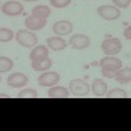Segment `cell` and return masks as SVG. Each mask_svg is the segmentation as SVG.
Returning a JSON list of instances; mask_svg holds the SVG:
<instances>
[{
    "mask_svg": "<svg viewBox=\"0 0 131 131\" xmlns=\"http://www.w3.org/2000/svg\"><path fill=\"white\" fill-rule=\"evenodd\" d=\"M98 66L101 67V73L107 79H113L115 72L122 68V60L115 58L114 55H107L104 57L100 62H98Z\"/></svg>",
    "mask_w": 131,
    "mask_h": 131,
    "instance_id": "1",
    "label": "cell"
},
{
    "mask_svg": "<svg viewBox=\"0 0 131 131\" xmlns=\"http://www.w3.org/2000/svg\"><path fill=\"white\" fill-rule=\"evenodd\" d=\"M16 41L18 45H21L23 47H33L37 45L38 38L33 31L30 30H18L16 33Z\"/></svg>",
    "mask_w": 131,
    "mask_h": 131,
    "instance_id": "2",
    "label": "cell"
},
{
    "mask_svg": "<svg viewBox=\"0 0 131 131\" xmlns=\"http://www.w3.org/2000/svg\"><path fill=\"white\" fill-rule=\"evenodd\" d=\"M101 50L106 54V55H117L118 52H121L122 50V43L118 38H113V37H107L106 39H104V42L101 43Z\"/></svg>",
    "mask_w": 131,
    "mask_h": 131,
    "instance_id": "3",
    "label": "cell"
},
{
    "mask_svg": "<svg viewBox=\"0 0 131 131\" xmlns=\"http://www.w3.org/2000/svg\"><path fill=\"white\" fill-rule=\"evenodd\" d=\"M89 84L81 79H73L70 81V93L78 97H85L89 93Z\"/></svg>",
    "mask_w": 131,
    "mask_h": 131,
    "instance_id": "4",
    "label": "cell"
},
{
    "mask_svg": "<svg viewBox=\"0 0 131 131\" xmlns=\"http://www.w3.org/2000/svg\"><path fill=\"white\" fill-rule=\"evenodd\" d=\"M97 13L106 21H114L121 16V10L115 5H100L97 8Z\"/></svg>",
    "mask_w": 131,
    "mask_h": 131,
    "instance_id": "5",
    "label": "cell"
},
{
    "mask_svg": "<svg viewBox=\"0 0 131 131\" xmlns=\"http://www.w3.org/2000/svg\"><path fill=\"white\" fill-rule=\"evenodd\" d=\"M60 80V75L55 71H49V72H45L38 76V84L42 85V86H52L58 84Z\"/></svg>",
    "mask_w": 131,
    "mask_h": 131,
    "instance_id": "6",
    "label": "cell"
},
{
    "mask_svg": "<svg viewBox=\"0 0 131 131\" xmlns=\"http://www.w3.org/2000/svg\"><path fill=\"white\" fill-rule=\"evenodd\" d=\"M2 12L7 16H18L24 12V5L20 2H5L2 5Z\"/></svg>",
    "mask_w": 131,
    "mask_h": 131,
    "instance_id": "7",
    "label": "cell"
},
{
    "mask_svg": "<svg viewBox=\"0 0 131 131\" xmlns=\"http://www.w3.org/2000/svg\"><path fill=\"white\" fill-rule=\"evenodd\" d=\"M68 43L71 45L72 49L75 50H83V49H86L89 45H91V39L88 36H85V34H73Z\"/></svg>",
    "mask_w": 131,
    "mask_h": 131,
    "instance_id": "8",
    "label": "cell"
},
{
    "mask_svg": "<svg viewBox=\"0 0 131 131\" xmlns=\"http://www.w3.org/2000/svg\"><path fill=\"white\" fill-rule=\"evenodd\" d=\"M29 81V78L23 73V72H15V73H10L7 79V83L9 86L12 88H21V86L26 85Z\"/></svg>",
    "mask_w": 131,
    "mask_h": 131,
    "instance_id": "9",
    "label": "cell"
},
{
    "mask_svg": "<svg viewBox=\"0 0 131 131\" xmlns=\"http://www.w3.org/2000/svg\"><path fill=\"white\" fill-rule=\"evenodd\" d=\"M52 30L57 36H67L73 30V25L71 21L67 20H62V21H57L55 24L52 25Z\"/></svg>",
    "mask_w": 131,
    "mask_h": 131,
    "instance_id": "10",
    "label": "cell"
},
{
    "mask_svg": "<svg viewBox=\"0 0 131 131\" xmlns=\"http://www.w3.org/2000/svg\"><path fill=\"white\" fill-rule=\"evenodd\" d=\"M45 25H46V20L45 18H39V17H36L33 15H30V16H28L25 18V26L30 31L39 30L42 28H45Z\"/></svg>",
    "mask_w": 131,
    "mask_h": 131,
    "instance_id": "11",
    "label": "cell"
},
{
    "mask_svg": "<svg viewBox=\"0 0 131 131\" xmlns=\"http://www.w3.org/2000/svg\"><path fill=\"white\" fill-rule=\"evenodd\" d=\"M46 43H47V47L50 50H52V51H62L68 45V42L64 41L59 36H57V37H49L46 39Z\"/></svg>",
    "mask_w": 131,
    "mask_h": 131,
    "instance_id": "12",
    "label": "cell"
},
{
    "mask_svg": "<svg viewBox=\"0 0 131 131\" xmlns=\"http://www.w3.org/2000/svg\"><path fill=\"white\" fill-rule=\"evenodd\" d=\"M107 92V84L102 79H94L92 83V93L94 97H104Z\"/></svg>",
    "mask_w": 131,
    "mask_h": 131,
    "instance_id": "13",
    "label": "cell"
},
{
    "mask_svg": "<svg viewBox=\"0 0 131 131\" xmlns=\"http://www.w3.org/2000/svg\"><path fill=\"white\" fill-rule=\"evenodd\" d=\"M49 57V47L47 46H43V45H39V46H36L34 49L31 50L30 52V60H41V59H45Z\"/></svg>",
    "mask_w": 131,
    "mask_h": 131,
    "instance_id": "14",
    "label": "cell"
},
{
    "mask_svg": "<svg viewBox=\"0 0 131 131\" xmlns=\"http://www.w3.org/2000/svg\"><path fill=\"white\" fill-rule=\"evenodd\" d=\"M47 96L50 98H67L70 96V91L64 86L59 85H52L47 92Z\"/></svg>",
    "mask_w": 131,
    "mask_h": 131,
    "instance_id": "15",
    "label": "cell"
},
{
    "mask_svg": "<svg viewBox=\"0 0 131 131\" xmlns=\"http://www.w3.org/2000/svg\"><path fill=\"white\" fill-rule=\"evenodd\" d=\"M113 79H115L117 81H119L121 84H130V81H131V70H130V67L119 68L115 72Z\"/></svg>",
    "mask_w": 131,
    "mask_h": 131,
    "instance_id": "16",
    "label": "cell"
},
{
    "mask_svg": "<svg viewBox=\"0 0 131 131\" xmlns=\"http://www.w3.org/2000/svg\"><path fill=\"white\" fill-rule=\"evenodd\" d=\"M52 66V60L47 57L45 59H41V60H31V67L34 71L38 72H43V71H47L50 67Z\"/></svg>",
    "mask_w": 131,
    "mask_h": 131,
    "instance_id": "17",
    "label": "cell"
},
{
    "mask_svg": "<svg viewBox=\"0 0 131 131\" xmlns=\"http://www.w3.org/2000/svg\"><path fill=\"white\" fill-rule=\"evenodd\" d=\"M51 13V10L47 5H37L33 8V16H36V17H39V18H47Z\"/></svg>",
    "mask_w": 131,
    "mask_h": 131,
    "instance_id": "18",
    "label": "cell"
},
{
    "mask_svg": "<svg viewBox=\"0 0 131 131\" xmlns=\"http://www.w3.org/2000/svg\"><path fill=\"white\" fill-rule=\"evenodd\" d=\"M105 97H106V98H127V97H128V93H127L125 89L114 88V89H112V91L106 92Z\"/></svg>",
    "mask_w": 131,
    "mask_h": 131,
    "instance_id": "19",
    "label": "cell"
},
{
    "mask_svg": "<svg viewBox=\"0 0 131 131\" xmlns=\"http://www.w3.org/2000/svg\"><path fill=\"white\" fill-rule=\"evenodd\" d=\"M13 68V62L8 57H0V73L9 72Z\"/></svg>",
    "mask_w": 131,
    "mask_h": 131,
    "instance_id": "20",
    "label": "cell"
},
{
    "mask_svg": "<svg viewBox=\"0 0 131 131\" xmlns=\"http://www.w3.org/2000/svg\"><path fill=\"white\" fill-rule=\"evenodd\" d=\"M13 31L8 28H0V42H9L13 38Z\"/></svg>",
    "mask_w": 131,
    "mask_h": 131,
    "instance_id": "21",
    "label": "cell"
},
{
    "mask_svg": "<svg viewBox=\"0 0 131 131\" xmlns=\"http://www.w3.org/2000/svg\"><path fill=\"white\" fill-rule=\"evenodd\" d=\"M18 98H37L38 97V93L36 89H24V91H21L18 94H17Z\"/></svg>",
    "mask_w": 131,
    "mask_h": 131,
    "instance_id": "22",
    "label": "cell"
},
{
    "mask_svg": "<svg viewBox=\"0 0 131 131\" xmlns=\"http://www.w3.org/2000/svg\"><path fill=\"white\" fill-rule=\"evenodd\" d=\"M50 4L54 8H66L71 4V0H50Z\"/></svg>",
    "mask_w": 131,
    "mask_h": 131,
    "instance_id": "23",
    "label": "cell"
},
{
    "mask_svg": "<svg viewBox=\"0 0 131 131\" xmlns=\"http://www.w3.org/2000/svg\"><path fill=\"white\" fill-rule=\"evenodd\" d=\"M117 8H128L131 0H112Z\"/></svg>",
    "mask_w": 131,
    "mask_h": 131,
    "instance_id": "24",
    "label": "cell"
},
{
    "mask_svg": "<svg viewBox=\"0 0 131 131\" xmlns=\"http://www.w3.org/2000/svg\"><path fill=\"white\" fill-rule=\"evenodd\" d=\"M130 31H131V28H130V25L126 28V30H125V37L127 38V41H130L131 39V36H130Z\"/></svg>",
    "mask_w": 131,
    "mask_h": 131,
    "instance_id": "25",
    "label": "cell"
},
{
    "mask_svg": "<svg viewBox=\"0 0 131 131\" xmlns=\"http://www.w3.org/2000/svg\"><path fill=\"white\" fill-rule=\"evenodd\" d=\"M0 98H9L8 94H4V93H0Z\"/></svg>",
    "mask_w": 131,
    "mask_h": 131,
    "instance_id": "26",
    "label": "cell"
},
{
    "mask_svg": "<svg viewBox=\"0 0 131 131\" xmlns=\"http://www.w3.org/2000/svg\"><path fill=\"white\" fill-rule=\"evenodd\" d=\"M25 2H37V0H25Z\"/></svg>",
    "mask_w": 131,
    "mask_h": 131,
    "instance_id": "27",
    "label": "cell"
},
{
    "mask_svg": "<svg viewBox=\"0 0 131 131\" xmlns=\"http://www.w3.org/2000/svg\"><path fill=\"white\" fill-rule=\"evenodd\" d=\"M0 81H2V78H0Z\"/></svg>",
    "mask_w": 131,
    "mask_h": 131,
    "instance_id": "28",
    "label": "cell"
}]
</instances>
